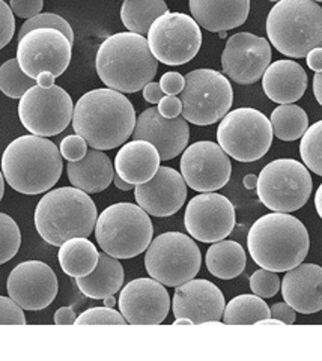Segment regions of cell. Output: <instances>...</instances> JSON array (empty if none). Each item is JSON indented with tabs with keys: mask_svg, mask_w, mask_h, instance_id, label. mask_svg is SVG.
Wrapping results in <instances>:
<instances>
[{
	"mask_svg": "<svg viewBox=\"0 0 322 361\" xmlns=\"http://www.w3.org/2000/svg\"><path fill=\"white\" fill-rule=\"evenodd\" d=\"M142 90H143V98H145V101H148L149 104H159L161 98L166 95L163 92L160 83H155V82H149Z\"/></svg>",
	"mask_w": 322,
	"mask_h": 361,
	"instance_id": "47",
	"label": "cell"
},
{
	"mask_svg": "<svg viewBox=\"0 0 322 361\" xmlns=\"http://www.w3.org/2000/svg\"><path fill=\"white\" fill-rule=\"evenodd\" d=\"M118 306L127 324L159 325L168 318L171 297L159 280L142 277L131 280L120 289Z\"/></svg>",
	"mask_w": 322,
	"mask_h": 361,
	"instance_id": "18",
	"label": "cell"
},
{
	"mask_svg": "<svg viewBox=\"0 0 322 361\" xmlns=\"http://www.w3.org/2000/svg\"><path fill=\"white\" fill-rule=\"evenodd\" d=\"M314 180L310 171L292 158L266 164L258 176V197L273 212H294L310 199Z\"/></svg>",
	"mask_w": 322,
	"mask_h": 361,
	"instance_id": "11",
	"label": "cell"
},
{
	"mask_svg": "<svg viewBox=\"0 0 322 361\" xmlns=\"http://www.w3.org/2000/svg\"><path fill=\"white\" fill-rule=\"evenodd\" d=\"M242 183H244V187H246L247 190H254L258 187V176L253 175V173L246 175V176H244Z\"/></svg>",
	"mask_w": 322,
	"mask_h": 361,
	"instance_id": "53",
	"label": "cell"
},
{
	"mask_svg": "<svg viewBox=\"0 0 322 361\" xmlns=\"http://www.w3.org/2000/svg\"><path fill=\"white\" fill-rule=\"evenodd\" d=\"M87 143L79 134L66 135L61 142V154L66 161H79L87 152Z\"/></svg>",
	"mask_w": 322,
	"mask_h": 361,
	"instance_id": "40",
	"label": "cell"
},
{
	"mask_svg": "<svg viewBox=\"0 0 322 361\" xmlns=\"http://www.w3.org/2000/svg\"><path fill=\"white\" fill-rule=\"evenodd\" d=\"M99 252L86 236H75L61 244L58 259L63 273L70 277H83L91 274L98 264Z\"/></svg>",
	"mask_w": 322,
	"mask_h": 361,
	"instance_id": "30",
	"label": "cell"
},
{
	"mask_svg": "<svg viewBox=\"0 0 322 361\" xmlns=\"http://www.w3.org/2000/svg\"><path fill=\"white\" fill-rule=\"evenodd\" d=\"M95 68L99 80L107 87L122 94H136L157 75L159 61L145 37L119 32L99 45Z\"/></svg>",
	"mask_w": 322,
	"mask_h": 361,
	"instance_id": "2",
	"label": "cell"
},
{
	"mask_svg": "<svg viewBox=\"0 0 322 361\" xmlns=\"http://www.w3.org/2000/svg\"><path fill=\"white\" fill-rule=\"evenodd\" d=\"M283 301L297 313L314 314L322 310V267L299 264L286 271L282 280Z\"/></svg>",
	"mask_w": 322,
	"mask_h": 361,
	"instance_id": "23",
	"label": "cell"
},
{
	"mask_svg": "<svg viewBox=\"0 0 322 361\" xmlns=\"http://www.w3.org/2000/svg\"><path fill=\"white\" fill-rule=\"evenodd\" d=\"M42 27H50V29H56L59 32H62L63 35L70 39V42H74V32L73 27L68 21H66L63 17L58 16V14H50V13H41L35 17H32L29 20H26L21 26L20 32H18V41L23 38L26 33H29L30 30L35 29H42Z\"/></svg>",
	"mask_w": 322,
	"mask_h": 361,
	"instance_id": "37",
	"label": "cell"
},
{
	"mask_svg": "<svg viewBox=\"0 0 322 361\" xmlns=\"http://www.w3.org/2000/svg\"><path fill=\"white\" fill-rule=\"evenodd\" d=\"M314 95L322 107V71L315 73L314 75Z\"/></svg>",
	"mask_w": 322,
	"mask_h": 361,
	"instance_id": "50",
	"label": "cell"
},
{
	"mask_svg": "<svg viewBox=\"0 0 322 361\" xmlns=\"http://www.w3.org/2000/svg\"><path fill=\"white\" fill-rule=\"evenodd\" d=\"M273 135L270 119L252 107L228 111L217 128L221 149L240 163L261 160L271 148Z\"/></svg>",
	"mask_w": 322,
	"mask_h": 361,
	"instance_id": "10",
	"label": "cell"
},
{
	"mask_svg": "<svg viewBox=\"0 0 322 361\" xmlns=\"http://www.w3.org/2000/svg\"><path fill=\"white\" fill-rule=\"evenodd\" d=\"M225 307L223 292L213 281L204 279H192L176 286L172 300L175 319L188 318L193 325L221 321Z\"/></svg>",
	"mask_w": 322,
	"mask_h": 361,
	"instance_id": "20",
	"label": "cell"
},
{
	"mask_svg": "<svg viewBox=\"0 0 322 361\" xmlns=\"http://www.w3.org/2000/svg\"><path fill=\"white\" fill-rule=\"evenodd\" d=\"M185 184L199 193H211L223 188L230 179L232 164L221 146L201 140L187 146L180 161Z\"/></svg>",
	"mask_w": 322,
	"mask_h": 361,
	"instance_id": "15",
	"label": "cell"
},
{
	"mask_svg": "<svg viewBox=\"0 0 322 361\" xmlns=\"http://www.w3.org/2000/svg\"><path fill=\"white\" fill-rule=\"evenodd\" d=\"M9 6L13 9L14 16L29 20L41 14L44 8V0H11Z\"/></svg>",
	"mask_w": 322,
	"mask_h": 361,
	"instance_id": "43",
	"label": "cell"
},
{
	"mask_svg": "<svg viewBox=\"0 0 322 361\" xmlns=\"http://www.w3.org/2000/svg\"><path fill=\"white\" fill-rule=\"evenodd\" d=\"M77 316L71 307H61L54 313V324L56 325H74Z\"/></svg>",
	"mask_w": 322,
	"mask_h": 361,
	"instance_id": "48",
	"label": "cell"
},
{
	"mask_svg": "<svg viewBox=\"0 0 322 361\" xmlns=\"http://www.w3.org/2000/svg\"><path fill=\"white\" fill-rule=\"evenodd\" d=\"M4 193H5V178L2 171H0V200L4 199Z\"/></svg>",
	"mask_w": 322,
	"mask_h": 361,
	"instance_id": "56",
	"label": "cell"
},
{
	"mask_svg": "<svg viewBox=\"0 0 322 361\" xmlns=\"http://www.w3.org/2000/svg\"><path fill=\"white\" fill-rule=\"evenodd\" d=\"M0 325H26L23 309L11 297H0Z\"/></svg>",
	"mask_w": 322,
	"mask_h": 361,
	"instance_id": "41",
	"label": "cell"
},
{
	"mask_svg": "<svg viewBox=\"0 0 322 361\" xmlns=\"http://www.w3.org/2000/svg\"><path fill=\"white\" fill-rule=\"evenodd\" d=\"M306 62L312 71H322V47H316L312 51H309L306 56Z\"/></svg>",
	"mask_w": 322,
	"mask_h": 361,
	"instance_id": "49",
	"label": "cell"
},
{
	"mask_svg": "<svg viewBox=\"0 0 322 361\" xmlns=\"http://www.w3.org/2000/svg\"><path fill=\"white\" fill-rule=\"evenodd\" d=\"M280 277L270 269L261 268L258 271H254L250 277V289L254 295H258L261 298L275 297L280 290Z\"/></svg>",
	"mask_w": 322,
	"mask_h": 361,
	"instance_id": "38",
	"label": "cell"
},
{
	"mask_svg": "<svg viewBox=\"0 0 322 361\" xmlns=\"http://www.w3.org/2000/svg\"><path fill=\"white\" fill-rule=\"evenodd\" d=\"M271 319L280 321L286 325H292L297 319V312L294 307H291L286 301L275 302L271 306Z\"/></svg>",
	"mask_w": 322,
	"mask_h": 361,
	"instance_id": "46",
	"label": "cell"
},
{
	"mask_svg": "<svg viewBox=\"0 0 322 361\" xmlns=\"http://www.w3.org/2000/svg\"><path fill=\"white\" fill-rule=\"evenodd\" d=\"M205 264L211 274L221 280L237 279L247 264L244 247L237 241L221 240L208 248Z\"/></svg>",
	"mask_w": 322,
	"mask_h": 361,
	"instance_id": "29",
	"label": "cell"
},
{
	"mask_svg": "<svg viewBox=\"0 0 322 361\" xmlns=\"http://www.w3.org/2000/svg\"><path fill=\"white\" fill-rule=\"evenodd\" d=\"M124 279L125 273L119 259L103 252L99 253L98 264L92 273L83 277H75V283L85 297L104 300L122 289Z\"/></svg>",
	"mask_w": 322,
	"mask_h": 361,
	"instance_id": "28",
	"label": "cell"
},
{
	"mask_svg": "<svg viewBox=\"0 0 322 361\" xmlns=\"http://www.w3.org/2000/svg\"><path fill=\"white\" fill-rule=\"evenodd\" d=\"M37 85L35 78H30L16 59L6 61L0 66V92L11 99H20L32 86Z\"/></svg>",
	"mask_w": 322,
	"mask_h": 361,
	"instance_id": "34",
	"label": "cell"
},
{
	"mask_svg": "<svg viewBox=\"0 0 322 361\" xmlns=\"http://www.w3.org/2000/svg\"><path fill=\"white\" fill-rule=\"evenodd\" d=\"M180 99L184 119L194 126L206 127L226 116L234 103V89L223 73L199 68L185 75Z\"/></svg>",
	"mask_w": 322,
	"mask_h": 361,
	"instance_id": "8",
	"label": "cell"
},
{
	"mask_svg": "<svg viewBox=\"0 0 322 361\" xmlns=\"http://www.w3.org/2000/svg\"><path fill=\"white\" fill-rule=\"evenodd\" d=\"M98 211L83 190L61 187L49 190L35 209V228L41 238L61 247L66 240L87 236L95 231Z\"/></svg>",
	"mask_w": 322,
	"mask_h": 361,
	"instance_id": "5",
	"label": "cell"
},
{
	"mask_svg": "<svg viewBox=\"0 0 322 361\" xmlns=\"http://www.w3.org/2000/svg\"><path fill=\"white\" fill-rule=\"evenodd\" d=\"M135 140H147L157 148L161 161L173 160L184 152L190 140V128L184 116L168 119L160 115L157 107L142 111L132 131Z\"/></svg>",
	"mask_w": 322,
	"mask_h": 361,
	"instance_id": "21",
	"label": "cell"
},
{
	"mask_svg": "<svg viewBox=\"0 0 322 361\" xmlns=\"http://www.w3.org/2000/svg\"><path fill=\"white\" fill-rule=\"evenodd\" d=\"M235 208L218 193L194 196L185 208L184 226L193 240L213 244L228 238L235 228Z\"/></svg>",
	"mask_w": 322,
	"mask_h": 361,
	"instance_id": "16",
	"label": "cell"
},
{
	"mask_svg": "<svg viewBox=\"0 0 322 361\" xmlns=\"http://www.w3.org/2000/svg\"><path fill=\"white\" fill-rule=\"evenodd\" d=\"M273 47L292 59L322 47V8L315 0H279L266 17Z\"/></svg>",
	"mask_w": 322,
	"mask_h": 361,
	"instance_id": "6",
	"label": "cell"
},
{
	"mask_svg": "<svg viewBox=\"0 0 322 361\" xmlns=\"http://www.w3.org/2000/svg\"><path fill=\"white\" fill-rule=\"evenodd\" d=\"M299 157L310 172L322 176V121L315 122L299 142Z\"/></svg>",
	"mask_w": 322,
	"mask_h": 361,
	"instance_id": "35",
	"label": "cell"
},
{
	"mask_svg": "<svg viewBox=\"0 0 322 361\" xmlns=\"http://www.w3.org/2000/svg\"><path fill=\"white\" fill-rule=\"evenodd\" d=\"M104 306L107 307H115L116 306V298L113 295H110L107 298H104Z\"/></svg>",
	"mask_w": 322,
	"mask_h": 361,
	"instance_id": "57",
	"label": "cell"
},
{
	"mask_svg": "<svg viewBox=\"0 0 322 361\" xmlns=\"http://www.w3.org/2000/svg\"><path fill=\"white\" fill-rule=\"evenodd\" d=\"M59 148L47 137L27 134L11 142L2 155V173L17 193L37 196L47 193L62 176Z\"/></svg>",
	"mask_w": 322,
	"mask_h": 361,
	"instance_id": "3",
	"label": "cell"
},
{
	"mask_svg": "<svg viewBox=\"0 0 322 361\" xmlns=\"http://www.w3.org/2000/svg\"><path fill=\"white\" fill-rule=\"evenodd\" d=\"M315 208H316L318 216L322 220V184L319 185V188L316 190V193H315Z\"/></svg>",
	"mask_w": 322,
	"mask_h": 361,
	"instance_id": "54",
	"label": "cell"
},
{
	"mask_svg": "<svg viewBox=\"0 0 322 361\" xmlns=\"http://www.w3.org/2000/svg\"><path fill=\"white\" fill-rule=\"evenodd\" d=\"M202 255L192 236L181 232H166L154 238L145 253L149 277L169 288L192 280L201 271Z\"/></svg>",
	"mask_w": 322,
	"mask_h": 361,
	"instance_id": "9",
	"label": "cell"
},
{
	"mask_svg": "<svg viewBox=\"0 0 322 361\" xmlns=\"http://www.w3.org/2000/svg\"><path fill=\"white\" fill-rule=\"evenodd\" d=\"M8 295L23 310H42L58 295V277L51 267L41 261L18 264L6 281Z\"/></svg>",
	"mask_w": 322,
	"mask_h": 361,
	"instance_id": "19",
	"label": "cell"
},
{
	"mask_svg": "<svg viewBox=\"0 0 322 361\" xmlns=\"http://www.w3.org/2000/svg\"><path fill=\"white\" fill-rule=\"evenodd\" d=\"M54 80H56V77L51 73H41L37 77V85H39L41 87H50L54 85Z\"/></svg>",
	"mask_w": 322,
	"mask_h": 361,
	"instance_id": "51",
	"label": "cell"
},
{
	"mask_svg": "<svg viewBox=\"0 0 322 361\" xmlns=\"http://www.w3.org/2000/svg\"><path fill=\"white\" fill-rule=\"evenodd\" d=\"M273 133L283 142H294L303 137L309 128V116L299 106L280 104L275 107L270 116Z\"/></svg>",
	"mask_w": 322,
	"mask_h": 361,
	"instance_id": "33",
	"label": "cell"
},
{
	"mask_svg": "<svg viewBox=\"0 0 322 361\" xmlns=\"http://www.w3.org/2000/svg\"><path fill=\"white\" fill-rule=\"evenodd\" d=\"M247 247L254 264L274 273H286L309 255L310 236L303 221L290 212H270L253 223Z\"/></svg>",
	"mask_w": 322,
	"mask_h": 361,
	"instance_id": "4",
	"label": "cell"
},
{
	"mask_svg": "<svg viewBox=\"0 0 322 361\" xmlns=\"http://www.w3.org/2000/svg\"><path fill=\"white\" fill-rule=\"evenodd\" d=\"M113 184L116 185V188H119V190H122V191H130V190H132V187H136V185H132V184H130V183H127V180H124L122 179L119 175H116L115 173V176H113Z\"/></svg>",
	"mask_w": 322,
	"mask_h": 361,
	"instance_id": "52",
	"label": "cell"
},
{
	"mask_svg": "<svg viewBox=\"0 0 322 361\" xmlns=\"http://www.w3.org/2000/svg\"><path fill=\"white\" fill-rule=\"evenodd\" d=\"M73 187L83 190L85 193H101L113 183L115 167L109 155L99 149H87L86 155L79 161H68L66 166Z\"/></svg>",
	"mask_w": 322,
	"mask_h": 361,
	"instance_id": "27",
	"label": "cell"
},
{
	"mask_svg": "<svg viewBox=\"0 0 322 361\" xmlns=\"http://www.w3.org/2000/svg\"><path fill=\"white\" fill-rule=\"evenodd\" d=\"M16 33V18L11 6L0 0V50L5 49Z\"/></svg>",
	"mask_w": 322,
	"mask_h": 361,
	"instance_id": "42",
	"label": "cell"
},
{
	"mask_svg": "<svg viewBox=\"0 0 322 361\" xmlns=\"http://www.w3.org/2000/svg\"><path fill=\"white\" fill-rule=\"evenodd\" d=\"M77 325H125L127 321L113 307H91L75 319Z\"/></svg>",
	"mask_w": 322,
	"mask_h": 361,
	"instance_id": "39",
	"label": "cell"
},
{
	"mask_svg": "<svg viewBox=\"0 0 322 361\" xmlns=\"http://www.w3.org/2000/svg\"><path fill=\"white\" fill-rule=\"evenodd\" d=\"M166 13H169V8L164 0H124L120 20L128 32L145 37L152 23Z\"/></svg>",
	"mask_w": 322,
	"mask_h": 361,
	"instance_id": "31",
	"label": "cell"
},
{
	"mask_svg": "<svg viewBox=\"0 0 322 361\" xmlns=\"http://www.w3.org/2000/svg\"><path fill=\"white\" fill-rule=\"evenodd\" d=\"M270 2H275L277 4V2H279V0H270Z\"/></svg>",
	"mask_w": 322,
	"mask_h": 361,
	"instance_id": "59",
	"label": "cell"
},
{
	"mask_svg": "<svg viewBox=\"0 0 322 361\" xmlns=\"http://www.w3.org/2000/svg\"><path fill=\"white\" fill-rule=\"evenodd\" d=\"M73 44L62 32L50 27L30 30L18 41L17 61L30 78L41 73L61 77L71 63Z\"/></svg>",
	"mask_w": 322,
	"mask_h": 361,
	"instance_id": "14",
	"label": "cell"
},
{
	"mask_svg": "<svg viewBox=\"0 0 322 361\" xmlns=\"http://www.w3.org/2000/svg\"><path fill=\"white\" fill-rule=\"evenodd\" d=\"M152 235L149 214L130 202L110 205L99 214L95 224L98 245L116 259H131L147 252Z\"/></svg>",
	"mask_w": 322,
	"mask_h": 361,
	"instance_id": "7",
	"label": "cell"
},
{
	"mask_svg": "<svg viewBox=\"0 0 322 361\" xmlns=\"http://www.w3.org/2000/svg\"><path fill=\"white\" fill-rule=\"evenodd\" d=\"M173 325H193V322H192V319H188V318H176Z\"/></svg>",
	"mask_w": 322,
	"mask_h": 361,
	"instance_id": "55",
	"label": "cell"
},
{
	"mask_svg": "<svg viewBox=\"0 0 322 361\" xmlns=\"http://www.w3.org/2000/svg\"><path fill=\"white\" fill-rule=\"evenodd\" d=\"M137 205L152 217H171L180 211L187 199V184L181 172L160 166L149 180L135 187Z\"/></svg>",
	"mask_w": 322,
	"mask_h": 361,
	"instance_id": "22",
	"label": "cell"
},
{
	"mask_svg": "<svg viewBox=\"0 0 322 361\" xmlns=\"http://www.w3.org/2000/svg\"><path fill=\"white\" fill-rule=\"evenodd\" d=\"M271 319V310L258 295L242 293L232 298L225 307L223 321L228 325H252L261 321Z\"/></svg>",
	"mask_w": 322,
	"mask_h": 361,
	"instance_id": "32",
	"label": "cell"
},
{
	"mask_svg": "<svg viewBox=\"0 0 322 361\" xmlns=\"http://www.w3.org/2000/svg\"><path fill=\"white\" fill-rule=\"evenodd\" d=\"M265 95L277 104H294L307 89V73L297 61L282 59L270 63L262 75Z\"/></svg>",
	"mask_w": 322,
	"mask_h": 361,
	"instance_id": "24",
	"label": "cell"
},
{
	"mask_svg": "<svg viewBox=\"0 0 322 361\" xmlns=\"http://www.w3.org/2000/svg\"><path fill=\"white\" fill-rule=\"evenodd\" d=\"M192 17L208 32H228L242 26L250 13V0H188Z\"/></svg>",
	"mask_w": 322,
	"mask_h": 361,
	"instance_id": "25",
	"label": "cell"
},
{
	"mask_svg": "<svg viewBox=\"0 0 322 361\" xmlns=\"http://www.w3.org/2000/svg\"><path fill=\"white\" fill-rule=\"evenodd\" d=\"M185 85V77L176 71L164 73L160 78V86L166 95H180Z\"/></svg>",
	"mask_w": 322,
	"mask_h": 361,
	"instance_id": "44",
	"label": "cell"
},
{
	"mask_svg": "<svg viewBox=\"0 0 322 361\" xmlns=\"http://www.w3.org/2000/svg\"><path fill=\"white\" fill-rule=\"evenodd\" d=\"M147 39L155 59L171 66L193 61L202 47V32L196 20L171 11L152 23Z\"/></svg>",
	"mask_w": 322,
	"mask_h": 361,
	"instance_id": "12",
	"label": "cell"
},
{
	"mask_svg": "<svg viewBox=\"0 0 322 361\" xmlns=\"http://www.w3.org/2000/svg\"><path fill=\"white\" fill-rule=\"evenodd\" d=\"M315 2H318V4H322V0H315Z\"/></svg>",
	"mask_w": 322,
	"mask_h": 361,
	"instance_id": "60",
	"label": "cell"
},
{
	"mask_svg": "<svg viewBox=\"0 0 322 361\" xmlns=\"http://www.w3.org/2000/svg\"><path fill=\"white\" fill-rule=\"evenodd\" d=\"M74 115L70 94L58 85L50 87L32 86L20 98L18 118L23 127L41 137H53L65 131Z\"/></svg>",
	"mask_w": 322,
	"mask_h": 361,
	"instance_id": "13",
	"label": "cell"
},
{
	"mask_svg": "<svg viewBox=\"0 0 322 361\" xmlns=\"http://www.w3.org/2000/svg\"><path fill=\"white\" fill-rule=\"evenodd\" d=\"M160 154L147 140L125 142L115 157V173L132 185L149 180L160 169Z\"/></svg>",
	"mask_w": 322,
	"mask_h": 361,
	"instance_id": "26",
	"label": "cell"
},
{
	"mask_svg": "<svg viewBox=\"0 0 322 361\" xmlns=\"http://www.w3.org/2000/svg\"><path fill=\"white\" fill-rule=\"evenodd\" d=\"M131 101L115 89L89 90L74 106L73 128L94 149L110 151L124 145L136 127Z\"/></svg>",
	"mask_w": 322,
	"mask_h": 361,
	"instance_id": "1",
	"label": "cell"
},
{
	"mask_svg": "<svg viewBox=\"0 0 322 361\" xmlns=\"http://www.w3.org/2000/svg\"><path fill=\"white\" fill-rule=\"evenodd\" d=\"M160 115L168 118V119H173L178 118L182 113V103L180 97L176 95H164L161 98V101L157 106Z\"/></svg>",
	"mask_w": 322,
	"mask_h": 361,
	"instance_id": "45",
	"label": "cell"
},
{
	"mask_svg": "<svg viewBox=\"0 0 322 361\" xmlns=\"http://www.w3.org/2000/svg\"><path fill=\"white\" fill-rule=\"evenodd\" d=\"M218 37L221 38V39H225L226 37H228V33L223 30V32H218Z\"/></svg>",
	"mask_w": 322,
	"mask_h": 361,
	"instance_id": "58",
	"label": "cell"
},
{
	"mask_svg": "<svg viewBox=\"0 0 322 361\" xmlns=\"http://www.w3.org/2000/svg\"><path fill=\"white\" fill-rule=\"evenodd\" d=\"M21 245V232L18 224L8 214L0 212V265L9 262Z\"/></svg>",
	"mask_w": 322,
	"mask_h": 361,
	"instance_id": "36",
	"label": "cell"
},
{
	"mask_svg": "<svg viewBox=\"0 0 322 361\" xmlns=\"http://www.w3.org/2000/svg\"><path fill=\"white\" fill-rule=\"evenodd\" d=\"M271 63V45L250 32L232 35L221 53V68L230 80L238 85H253Z\"/></svg>",
	"mask_w": 322,
	"mask_h": 361,
	"instance_id": "17",
	"label": "cell"
}]
</instances>
